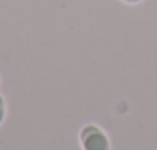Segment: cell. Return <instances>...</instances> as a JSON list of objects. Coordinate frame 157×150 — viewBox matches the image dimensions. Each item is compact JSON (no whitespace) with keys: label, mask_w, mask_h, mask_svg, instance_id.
Returning a JSON list of instances; mask_svg holds the SVG:
<instances>
[{"label":"cell","mask_w":157,"mask_h":150,"mask_svg":"<svg viewBox=\"0 0 157 150\" xmlns=\"http://www.w3.org/2000/svg\"><path fill=\"white\" fill-rule=\"evenodd\" d=\"M82 146L84 150H108V141L101 130L87 127L82 133Z\"/></svg>","instance_id":"cell-1"},{"label":"cell","mask_w":157,"mask_h":150,"mask_svg":"<svg viewBox=\"0 0 157 150\" xmlns=\"http://www.w3.org/2000/svg\"><path fill=\"white\" fill-rule=\"evenodd\" d=\"M2 120H3V104L0 101V123H2Z\"/></svg>","instance_id":"cell-2"},{"label":"cell","mask_w":157,"mask_h":150,"mask_svg":"<svg viewBox=\"0 0 157 150\" xmlns=\"http://www.w3.org/2000/svg\"><path fill=\"white\" fill-rule=\"evenodd\" d=\"M131 2H136V0H131Z\"/></svg>","instance_id":"cell-3"}]
</instances>
